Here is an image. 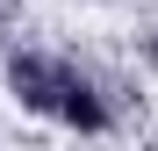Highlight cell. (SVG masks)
Listing matches in <instances>:
<instances>
[{
	"label": "cell",
	"mask_w": 158,
	"mask_h": 151,
	"mask_svg": "<svg viewBox=\"0 0 158 151\" xmlns=\"http://www.w3.org/2000/svg\"><path fill=\"white\" fill-rule=\"evenodd\" d=\"M101 7H108V0H101Z\"/></svg>",
	"instance_id": "3"
},
{
	"label": "cell",
	"mask_w": 158,
	"mask_h": 151,
	"mask_svg": "<svg viewBox=\"0 0 158 151\" xmlns=\"http://www.w3.org/2000/svg\"><path fill=\"white\" fill-rule=\"evenodd\" d=\"M58 122L79 137H101V130H115V108H108V94H101V79L86 65H72L65 58V86H58Z\"/></svg>",
	"instance_id": "2"
},
{
	"label": "cell",
	"mask_w": 158,
	"mask_h": 151,
	"mask_svg": "<svg viewBox=\"0 0 158 151\" xmlns=\"http://www.w3.org/2000/svg\"><path fill=\"white\" fill-rule=\"evenodd\" d=\"M58 86H65V58H50V50H7V94L29 115L58 122Z\"/></svg>",
	"instance_id": "1"
}]
</instances>
